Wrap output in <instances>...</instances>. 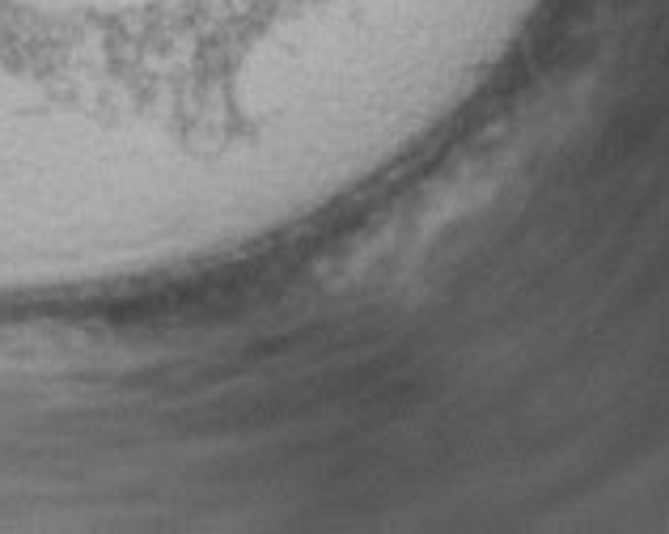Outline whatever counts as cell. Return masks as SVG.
Returning a JSON list of instances; mask_svg holds the SVG:
<instances>
[{
  "label": "cell",
  "mask_w": 669,
  "mask_h": 534,
  "mask_svg": "<svg viewBox=\"0 0 669 534\" xmlns=\"http://www.w3.org/2000/svg\"><path fill=\"white\" fill-rule=\"evenodd\" d=\"M191 276V272H187ZM187 276H170V280H187ZM170 280H153V284H170ZM153 284H136V289H115V293H102V297H81V301H106V297H128V293H144ZM22 306H68V301H22ZM0 310H13V301H0Z\"/></svg>",
  "instance_id": "obj_1"
}]
</instances>
